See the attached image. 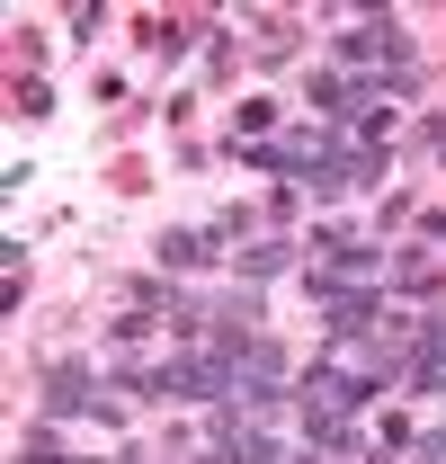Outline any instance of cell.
<instances>
[{
    "label": "cell",
    "instance_id": "cell-1",
    "mask_svg": "<svg viewBox=\"0 0 446 464\" xmlns=\"http://www.w3.org/2000/svg\"><path fill=\"white\" fill-rule=\"evenodd\" d=\"M45 411H99V420H108L116 402L90 384V366H54V375H45Z\"/></svg>",
    "mask_w": 446,
    "mask_h": 464
},
{
    "label": "cell",
    "instance_id": "cell-2",
    "mask_svg": "<svg viewBox=\"0 0 446 464\" xmlns=\"http://www.w3.org/2000/svg\"><path fill=\"white\" fill-rule=\"evenodd\" d=\"M161 259H170V268H188V259H206V232H170V241H161Z\"/></svg>",
    "mask_w": 446,
    "mask_h": 464
},
{
    "label": "cell",
    "instance_id": "cell-3",
    "mask_svg": "<svg viewBox=\"0 0 446 464\" xmlns=\"http://www.w3.org/2000/svg\"><path fill=\"white\" fill-rule=\"evenodd\" d=\"M241 268H250V277H268V268H286V241H259V250H241Z\"/></svg>",
    "mask_w": 446,
    "mask_h": 464
}]
</instances>
